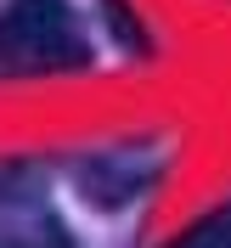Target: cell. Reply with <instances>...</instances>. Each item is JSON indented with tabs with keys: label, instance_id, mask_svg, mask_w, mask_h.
Masks as SVG:
<instances>
[{
	"label": "cell",
	"instance_id": "6da1fadb",
	"mask_svg": "<svg viewBox=\"0 0 231 248\" xmlns=\"http://www.w3.org/2000/svg\"><path fill=\"white\" fill-rule=\"evenodd\" d=\"M91 62L85 23L68 0H6L0 6V74L6 79H46Z\"/></svg>",
	"mask_w": 231,
	"mask_h": 248
},
{
	"label": "cell",
	"instance_id": "7a4b0ae2",
	"mask_svg": "<svg viewBox=\"0 0 231 248\" xmlns=\"http://www.w3.org/2000/svg\"><path fill=\"white\" fill-rule=\"evenodd\" d=\"M0 248H68V237L51 220L29 215V220H17V226H0Z\"/></svg>",
	"mask_w": 231,
	"mask_h": 248
},
{
	"label": "cell",
	"instance_id": "3957f363",
	"mask_svg": "<svg viewBox=\"0 0 231 248\" xmlns=\"http://www.w3.org/2000/svg\"><path fill=\"white\" fill-rule=\"evenodd\" d=\"M169 248H231V209H215V215H203L198 226H186Z\"/></svg>",
	"mask_w": 231,
	"mask_h": 248
}]
</instances>
